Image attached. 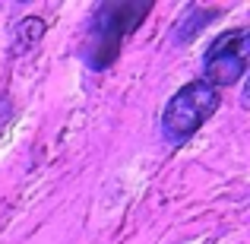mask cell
<instances>
[{"instance_id":"1","label":"cell","mask_w":250,"mask_h":244,"mask_svg":"<svg viewBox=\"0 0 250 244\" xmlns=\"http://www.w3.org/2000/svg\"><path fill=\"white\" fill-rule=\"evenodd\" d=\"M152 0H111L95 10L89 22V42H85V61L92 70H108L121 54V44L133 35L136 25L149 16Z\"/></svg>"},{"instance_id":"2","label":"cell","mask_w":250,"mask_h":244,"mask_svg":"<svg viewBox=\"0 0 250 244\" xmlns=\"http://www.w3.org/2000/svg\"><path fill=\"white\" fill-rule=\"evenodd\" d=\"M219 89H212L209 83L193 80L174 92L168 98L165 111H162V133L168 143H184L187 136H193L209 117L219 111Z\"/></svg>"},{"instance_id":"3","label":"cell","mask_w":250,"mask_h":244,"mask_svg":"<svg viewBox=\"0 0 250 244\" xmlns=\"http://www.w3.org/2000/svg\"><path fill=\"white\" fill-rule=\"evenodd\" d=\"M247 51H250V32L247 29L222 32L209 44L206 57H203V83H209L212 89L234 86L247 73Z\"/></svg>"},{"instance_id":"4","label":"cell","mask_w":250,"mask_h":244,"mask_svg":"<svg viewBox=\"0 0 250 244\" xmlns=\"http://www.w3.org/2000/svg\"><path fill=\"white\" fill-rule=\"evenodd\" d=\"M219 16L215 10H203V6H190L187 13H184V19L174 25V42L177 44H187L190 38H196L203 29H206V22H212V19Z\"/></svg>"},{"instance_id":"5","label":"cell","mask_w":250,"mask_h":244,"mask_svg":"<svg viewBox=\"0 0 250 244\" xmlns=\"http://www.w3.org/2000/svg\"><path fill=\"white\" fill-rule=\"evenodd\" d=\"M42 35H44V22H42L38 16L22 19V22L16 25V38H13V54H25V48H32V44H35Z\"/></svg>"}]
</instances>
